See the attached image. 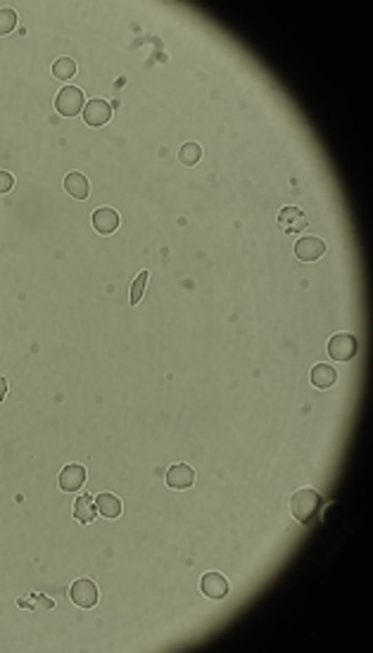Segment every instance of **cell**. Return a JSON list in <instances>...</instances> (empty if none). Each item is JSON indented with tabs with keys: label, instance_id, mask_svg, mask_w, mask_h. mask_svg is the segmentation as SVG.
I'll use <instances>...</instances> for the list:
<instances>
[{
	"label": "cell",
	"instance_id": "obj_1",
	"mask_svg": "<svg viewBox=\"0 0 373 653\" xmlns=\"http://www.w3.org/2000/svg\"><path fill=\"white\" fill-rule=\"evenodd\" d=\"M321 506H323V499L321 494H319L316 490H297L295 494H292L290 499V513L292 518H295L297 523H302V525H309V523L314 521V518L321 513Z\"/></svg>",
	"mask_w": 373,
	"mask_h": 653
},
{
	"label": "cell",
	"instance_id": "obj_2",
	"mask_svg": "<svg viewBox=\"0 0 373 653\" xmlns=\"http://www.w3.org/2000/svg\"><path fill=\"white\" fill-rule=\"evenodd\" d=\"M83 105H86V100H83V90L77 88V86H65L55 98V110L60 112L62 117L81 114Z\"/></svg>",
	"mask_w": 373,
	"mask_h": 653
},
{
	"label": "cell",
	"instance_id": "obj_3",
	"mask_svg": "<svg viewBox=\"0 0 373 653\" xmlns=\"http://www.w3.org/2000/svg\"><path fill=\"white\" fill-rule=\"evenodd\" d=\"M69 599H72L79 608H93L95 603L100 601L98 585H95L93 580H88V577H81V580H77L69 587Z\"/></svg>",
	"mask_w": 373,
	"mask_h": 653
},
{
	"label": "cell",
	"instance_id": "obj_4",
	"mask_svg": "<svg viewBox=\"0 0 373 653\" xmlns=\"http://www.w3.org/2000/svg\"><path fill=\"white\" fill-rule=\"evenodd\" d=\"M356 337L350 333H338L328 340V354L333 361H350V359L356 356Z\"/></svg>",
	"mask_w": 373,
	"mask_h": 653
},
{
	"label": "cell",
	"instance_id": "obj_5",
	"mask_svg": "<svg viewBox=\"0 0 373 653\" xmlns=\"http://www.w3.org/2000/svg\"><path fill=\"white\" fill-rule=\"evenodd\" d=\"M83 121H86L88 126L98 128V126H105L108 121L112 119V107L108 100L103 98H93L90 103L83 105Z\"/></svg>",
	"mask_w": 373,
	"mask_h": 653
},
{
	"label": "cell",
	"instance_id": "obj_6",
	"mask_svg": "<svg viewBox=\"0 0 373 653\" xmlns=\"http://www.w3.org/2000/svg\"><path fill=\"white\" fill-rule=\"evenodd\" d=\"M200 590L207 599H214V601H221V599L228 596L231 592V585L228 580L221 575V572H205L200 580Z\"/></svg>",
	"mask_w": 373,
	"mask_h": 653
},
{
	"label": "cell",
	"instance_id": "obj_7",
	"mask_svg": "<svg viewBox=\"0 0 373 653\" xmlns=\"http://www.w3.org/2000/svg\"><path fill=\"white\" fill-rule=\"evenodd\" d=\"M326 254V243L321 238H314V235H305V238L297 240L295 245V257L300 261H316Z\"/></svg>",
	"mask_w": 373,
	"mask_h": 653
},
{
	"label": "cell",
	"instance_id": "obj_8",
	"mask_svg": "<svg viewBox=\"0 0 373 653\" xmlns=\"http://www.w3.org/2000/svg\"><path fill=\"white\" fill-rule=\"evenodd\" d=\"M90 223H93V228L100 235H110V233H114L117 228H119V214L112 210V207H100V210L93 212Z\"/></svg>",
	"mask_w": 373,
	"mask_h": 653
},
{
	"label": "cell",
	"instance_id": "obj_9",
	"mask_svg": "<svg viewBox=\"0 0 373 653\" xmlns=\"http://www.w3.org/2000/svg\"><path fill=\"white\" fill-rule=\"evenodd\" d=\"M167 485L172 490H188L195 485V470L188 463H176L167 470Z\"/></svg>",
	"mask_w": 373,
	"mask_h": 653
},
{
	"label": "cell",
	"instance_id": "obj_10",
	"mask_svg": "<svg viewBox=\"0 0 373 653\" xmlns=\"http://www.w3.org/2000/svg\"><path fill=\"white\" fill-rule=\"evenodd\" d=\"M86 483V468L79 463H69L60 473V490L62 492H77Z\"/></svg>",
	"mask_w": 373,
	"mask_h": 653
},
{
	"label": "cell",
	"instance_id": "obj_11",
	"mask_svg": "<svg viewBox=\"0 0 373 653\" xmlns=\"http://www.w3.org/2000/svg\"><path fill=\"white\" fill-rule=\"evenodd\" d=\"M307 217L302 210H297V207H283L279 214V226L283 228L285 233H300L307 228Z\"/></svg>",
	"mask_w": 373,
	"mask_h": 653
},
{
	"label": "cell",
	"instance_id": "obj_12",
	"mask_svg": "<svg viewBox=\"0 0 373 653\" xmlns=\"http://www.w3.org/2000/svg\"><path fill=\"white\" fill-rule=\"evenodd\" d=\"M95 513H98V506H95L93 496L90 494H81L77 496L74 501V518H77L81 525H88V523L95 521Z\"/></svg>",
	"mask_w": 373,
	"mask_h": 653
},
{
	"label": "cell",
	"instance_id": "obj_13",
	"mask_svg": "<svg viewBox=\"0 0 373 653\" xmlns=\"http://www.w3.org/2000/svg\"><path fill=\"white\" fill-rule=\"evenodd\" d=\"M65 190L74 197V200H86L88 190H90L88 179L83 174H79V171H69V174L65 176Z\"/></svg>",
	"mask_w": 373,
	"mask_h": 653
},
{
	"label": "cell",
	"instance_id": "obj_14",
	"mask_svg": "<svg viewBox=\"0 0 373 653\" xmlns=\"http://www.w3.org/2000/svg\"><path fill=\"white\" fill-rule=\"evenodd\" d=\"M95 506H98L100 516L110 518V521H114V518L121 516V499L114 494H110V492H103V494L95 496Z\"/></svg>",
	"mask_w": 373,
	"mask_h": 653
},
{
	"label": "cell",
	"instance_id": "obj_15",
	"mask_svg": "<svg viewBox=\"0 0 373 653\" xmlns=\"http://www.w3.org/2000/svg\"><path fill=\"white\" fill-rule=\"evenodd\" d=\"M335 380H338V371H335L333 366H328V363H316V366L312 368V385L319 390H328L335 385Z\"/></svg>",
	"mask_w": 373,
	"mask_h": 653
},
{
	"label": "cell",
	"instance_id": "obj_16",
	"mask_svg": "<svg viewBox=\"0 0 373 653\" xmlns=\"http://www.w3.org/2000/svg\"><path fill=\"white\" fill-rule=\"evenodd\" d=\"M52 77L57 81H69V79L77 77V62L72 57H60V60L52 62Z\"/></svg>",
	"mask_w": 373,
	"mask_h": 653
},
{
	"label": "cell",
	"instance_id": "obj_17",
	"mask_svg": "<svg viewBox=\"0 0 373 653\" xmlns=\"http://www.w3.org/2000/svg\"><path fill=\"white\" fill-rule=\"evenodd\" d=\"M179 159L183 167H195V164L202 159V148L198 143H183L179 150Z\"/></svg>",
	"mask_w": 373,
	"mask_h": 653
},
{
	"label": "cell",
	"instance_id": "obj_18",
	"mask_svg": "<svg viewBox=\"0 0 373 653\" xmlns=\"http://www.w3.org/2000/svg\"><path fill=\"white\" fill-rule=\"evenodd\" d=\"M148 278H150V271H141L138 274V278L136 281L131 283V304L136 307L138 302L143 299V295H145V285H148Z\"/></svg>",
	"mask_w": 373,
	"mask_h": 653
},
{
	"label": "cell",
	"instance_id": "obj_19",
	"mask_svg": "<svg viewBox=\"0 0 373 653\" xmlns=\"http://www.w3.org/2000/svg\"><path fill=\"white\" fill-rule=\"evenodd\" d=\"M14 26H17V12L10 8H3L0 10V36L12 34Z\"/></svg>",
	"mask_w": 373,
	"mask_h": 653
},
{
	"label": "cell",
	"instance_id": "obj_20",
	"mask_svg": "<svg viewBox=\"0 0 373 653\" xmlns=\"http://www.w3.org/2000/svg\"><path fill=\"white\" fill-rule=\"evenodd\" d=\"M12 185H14V176L10 174V171H0V195L12 190Z\"/></svg>",
	"mask_w": 373,
	"mask_h": 653
},
{
	"label": "cell",
	"instance_id": "obj_21",
	"mask_svg": "<svg viewBox=\"0 0 373 653\" xmlns=\"http://www.w3.org/2000/svg\"><path fill=\"white\" fill-rule=\"evenodd\" d=\"M5 394H8V380H5V378H0V404H3Z\"/></svg>",
	"mask_w": 373,
	"mask_h": 653
}]
</instances>
